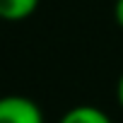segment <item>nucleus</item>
<instances>
[{"instance_id": "obj_1", "label": "nucleus", "mask_w": 123, "mask_h": 123, "mask_svg": "<svg viewBox=\"0 0 123 123\" xmlns=\"http://www.w3.org/2000/svg\"><path fill=\"white\" fill-rule=\"evenodd\" d=\"M0 123H43L41 106L22 94L0 97Z\"/></svg>"}, {"instance_id": "obj_5", "label": "nucleus", "mask_w": 123, "mask_h": 123, "mask_svg": "<svg viewBox=\"0 0 123 123\" xmlns=\"http://www.w3.org/2000/svg\"><path fill=\"white\" fill-rule=\"evenodd\" d=\"M116 99H118V104L123 109V75L118 77V85H116Z\"/></svg>"}, {"instance_id": "obj_4", "label": "nucleus", "mask_w": 123, "mask_h": 123, "mask_svg": "<svg viewBox=\"0 0 123 123\" xmlns=\"http://www.w3.org/2000/svg\"><path fill=\"white\" fill-rule=\"evenodd\" d=\"M113 19L123 29V0H116V3H113Z\"/></svg>"}, {"instance_id": "obj_2", "label": "nucleus", "mask_w": 123, "mask_h": 123, "mask_svg": "<svg viewBox=\"0 0 123 123\" xmlns=\"http://www.w3.org/2000/svg\"><path fill=\"white\" fill-rule=\"evenodd\" d=\"M60 123H113L106 111L92 104H77L65 111V116L60 118Z\"/></svg>"}, {"instance_id": "obj_3", "label": "nucleus", "mask_w": 123, "mask_h": 123, "mask_svg": "<svg viewBox=\"0 0 123 123\" xmlns=\"http://www.w3.org/2000/svg\"><path fill=\"white\" fill-rule=\"evenodd\" d=\"M41 0H0V19L22 22L36 12Z\"/></svg>"}]
</instances>
